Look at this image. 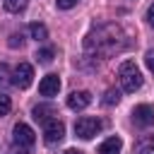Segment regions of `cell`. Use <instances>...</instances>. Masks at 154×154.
<instances>
[{
	"instance_id": "obj_1",
	"label": "cell",
	"mask_w": 154,
	"mask_h": 154,
	"mask_svg": "<svg viewBox=\"0 0 154 154\" xmlns=\"http://www.w3.org/2000/svg\"><path fill=\"white\" fill-rule=\"evenodd\" d=\"M118 79H120L123 91H128V94H135V91L142 87V72H140V67H137L132 60L120 63V67H118Z\"/></svg>"
},
{
	"instance_id": "obj_2",
	"label": "cell",
	"mask_w": 154,
	"mask_h": 154,
	"mask_svg": "<svg viewBox=\"0 0 154 154\" xmlns=\"http://www.w3.org/2000/svg\"><path fill=\"white\" fill-rule=\"evenodd\" d=\"M34 142H36V135L26 123H17L12 128V149H14V154H31Z\"/></svg>"
},
{
	"instance_id": "obj_3",
	"label": "cell",
	"mask_w": 154,
	"mask_h": 154,
	"mask_svg": "<svg viewBox=\"0 0 154 154\" xmlns=\"http://www.w3.org/2000/svg\"><path fill=\"white\" fill-rule=\"evenodd\" d=\"M103 130V120L101 118H94V116H82L75 120V135L82 137V140H91L94 135H99Z\"/></svg>"
},
{
	"instance_id": "obj_4",
	"label": "cell",
	"mask_w": 154,
	"mask_h": 154,
	"mask_svg": "<svg viewBox=\"0 0 154 154\" xmlns=\"http://www.w3.org/2000/svg\"><path fill=\"white\" fill-rule=\"evenodd\" d=\"M63 137H65V125H63V120L53 118V120L43 123V140H46V144H58Z\"/></svg>"
},
{
	"instance_id": "obj_5",
	"label": "cell",
	"mask_w": 154,
	"mask_h": 154,
	"mask_svg": "<svg viewBox=\"0 0 154 154\" xmlns=\"http://www.w3.org/2000/svg\"><path fill=\"white\" fill-rule=\"evenodd\" d=\"M12 84L14 87H19V89H26L31 82H34V67L29 65V63H19L17 67H14V72H12Z\"/></svg>"
},
{
	"instance_id": "obj_6",
	"label": "cell",
	"mask_w": 154,
	"mask_h": 154,
	"mask_svg": "<svg viewBox=\"0 0 154 154\" xmlns=\"http://www.w3.org/2000/svg\"><path fill=\"white\" fill-rule=\"evenodd\" d=\"M132 120H135V125H140V128H149V125H154V106H149V103H140V106H135V111H132Z\"/></svg>"
},
{
	"instance_id": "obj_7",
	"label": "cell",
	"mask_w": 154,
	"mask_h": 154,
	"mask_svg": "<svg viewBox=\"0 0 154 154\" xmlns=\"http://www.w3.org/2000/svg\"><path fill=\"white\" fill-rule=\"evenodd\" d=\"M89 103H91V94L84 91V89L72 91V94L67 96V108H70V111H84Z\"/></svg>"
},
{
	"instance_id": "obj_8",
	"label": "cell",
	"mask_w": 154,
	"mask_h": 154,
	"mask_svg": "<svg viewBox=\"0 0 154 154\" xmlns=\"http://www.w3.org/2000/svg\"><path fill=\"white\" fill-rule=\"evenodd\" d=\"M60 91V77L58 75H46L38 82V94L41 96H55Z\"/></svg>"
},
{
	"instance_id": "obj_9",
	"label": "cell",
	"mask_w": 154,
	"mask_h": 154,
	"mask_svg": "<svg viewBox=\"0 0 154 154\" xmlns=\"http://www.w3.org/2000/svg\"><path fill=\"white\" fill-rule=\"evenodd\" d=\"M58 116V111H55V106L53 103H38V106H34V118L43 125V123H48V120H53Z\"/></svg>"
},
{
	"instance_id": "obj_10",
	"label": "cell",
	"mask_w": 154,
	"mask_h": 154,
	"mask_svg": "<svg viewBox=\"0 0 154 154\" xmlns=\"http://www.w3.org/2000/svg\"><path fill=\"white\" fill-rule=\"evenodd\" d=\"M120 149H123V140L118 135L116 137H108V140H103L99 144V154H120Z\"/></svg>"
},
{
	"instance_id": "obj_11",
	"label": "cell",
	"mask_w": 154,
	"mask_h": 154,
	"mask_svg": "<svg viewBox=\"0 0 154 154\" xmlns=\"http://www.w3.org/2000/svg\"><path fill=\"white\" fill-rule=\"evenodd\" d=\"M132 149L135 154H154V135H140Z\"/></svg>"
},
{
	"instance_id": "obj_12",
	"label": "cell",
	"mask_w": 154,
	"mask_h": 154,
	"mask_svg": "<svg viewBox=\"0 0 154 154\" xmlns=\"http://www.w3.org/2000/svg\"><path fill=\"white\" fill-rule=\"evenodd\" d=\"M29 34H31V38H36V41H46V38H48V29H46L43 24H38V22L29 24Z\"/></svg>"
},
{
	"instance_id": "obj_13",
	"label": "cell",
	"mask_w": 154,
	"mask_h": 154,
	"mask_svg": "<svg viewBox=\"0 0 154 154\" xmlns=\"http://www.w3.org/2000/svg\"><path fill=\"white\" fill-rule=\"evenodd\" d=\"M26 5H29V0H5V10L7 12H24L26 10Z\"/></svg>"
},
{
	"instance_id": "obj_14",
	"label": "cell",
	"mask_w": 154,
	"mask_h": 154,
	"mask_svg": "<svg viewBox=\"0 0 154 154\" xmlns=\"http://www.w3.org/2000/svg\"><path fill=\"white\" fill-rule=\"evenodd\" d=\"M103 106H116L118 101H120V91L118 89H106V94H103Z\"/></svg>"
},
{
	"instance_id": "obj_15",
	"label": "cell",
	"mask_w": 154,
	"mask_h": 154,
	"mask_svg": "<svg viewBox=\"0 0 154 154\" xmlns=\"http://www.w3.org/2000/svg\"><path fill=\"white\" fill-rule=\"evenodd\" d=\"M53 55H55V51H53L51 46H46V48H41V51L36 53V60H38V63H43V65H48V63L53 60Z\"/></svg>"
},
{
	"instance_id": "obj_16",
	"label": "cell",
	"mask_w": 154,
	"mask_h": 154,
	"mask_svg": "<svg viewBox=\"0 0 154 154\" xmlns=\"http://www.w3.org/2000/svg\"><path fill=\"white\" fill-rule=\"evenodd\" d=\"M12 111V101H10V96L7 94H0V116H7Z\"/></svg>"
},
{
	"instance_id": "obj_17",
	"label": "cell",
	"mask_w": 154,
	"mask_h": 154,
	"mask_svg": "<svg viewBox=\"0 0 154 154\" xmlns=\"http://www.w3.org/2000/svg\"><path fill=\"white\" fill-rule=\"evenodd\" d=\"M7 43H10V48H22V46H24V36H22V34H12Z\"/></svg>"
},
{
	"instance_id": "obj_18",
	"label": "cell",
	"mask_w": 154,
	"mask_h": 154,
	"mask_svg": "<svg viewBox=\"0 0 154 154\" xmlns=\"http://www.w3.org/2000/svg\"><path fill=\"white\" fill-rule=\"evenodd\" d=\"M7 77H10V67H7V65H5V63H0V87H2V84H7V82H10V79H7Z\"/></svg>"
},
{
	"instance_id": "obj_19",
	"label": "cell",
	"mask_w": 154,
	"mask_h": 154,
	"mask_svg": "<svg viewBox=\"0 0 154 154\" xmlns=\"http://www.w3.org/2000/svg\"><path fill=\"white\" fill-rule=\"evenodd\" d=\"M79 0H55V5L60 7V10H70V7H75Z\"/></svg>"
},
{
	"instance_id": "obj_20",
	"label": "cell",
	"mask_w": 154,
	"mask_h": 154,
	"mask_svg": "<svg viewBox=\"0 0 154 154\" xmlns=\"http://www.w3.org/2000/svg\"><path fill=\"white\" fill-rule=\"evenodd\" d=\"M144 63H147V67L154 72V48H152V51H147V55H144Z\"/></svg>"
},
{
	"instance_id": "obj_21",
	"label": "cell",
	"mask_w": 154,
	"mask_h": 154,
	"mask_svg": "<svg viewBox=\"0 0 154 154\" xmlns=\"http://www.w3.org/2000/svg\"><path fill=\"white\" fill-rule=\"evenodd\" d=\"M147 19H149V24L154 26V2L149 5V10H147Z\"/></svg>"
},
{
	"instance_id": "obj_22",
	"label": "cell",
	"mask_w": 154,
	"mask_h": 154,
	"mask_svg": "<svg viewBox=\"0 0 154 154\" xmlns=\"http://www.w3.org/2000/svg\"><path fill=\"white\" fill-rule=\"evenodd\" d=\"M63 154H82V152H79V149H65Z\"/></svg>"
}]
</instances>
